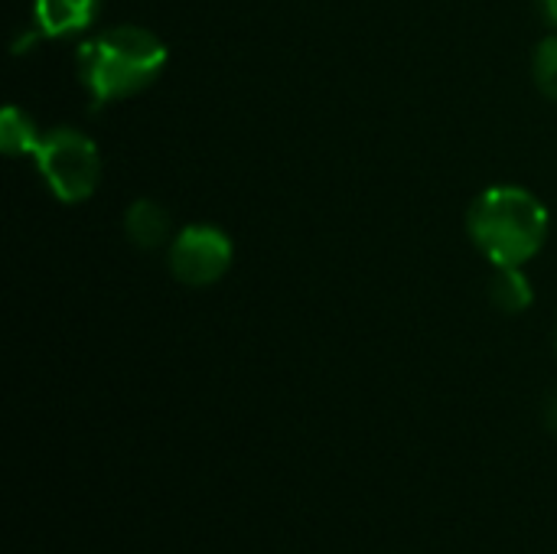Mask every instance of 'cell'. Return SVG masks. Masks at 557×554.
I'll list each match as a JSON object with an SVG mask.
<instances>
[{
    "mask_svg": "<svg viewBox=\"0 0 557 554\" xmlns=\"http://www.w3.org/2000/svg\"><path fill=\"white\" fill-rule=\"evenodd\" d=\"M545 202L512 183L486 186L467 212V232L493 268H522L548 238Z\"/></svg>",
    "mask_w": 557,
    "mask_h": 554,
    "instance_id": "obj_1",
    "label": "cell"
},
{
    "mask_svg": "<svg viewBox=\"0 0 557 554\" xmlns=\"http://www.w3.org/2000/svg\"><path fill=\"white\" fill-rule=\"evenodd\" d=\"M78 78L88 88L91 111L131 98L160 78L166 46L144 26H111L78 46Z\"/></svg>",
    "mask_w": 557,
    "mask_h": 554,
    "instance_id": "obj_2",
    "label": "cell"
},
{
    "mask_svg": "<svg viewBox=\"0 0 557 554\" xmlns=\"http://www.w3.org/2000/svg\"><path fill=\"white\" fill-rule=\"evenodd\" d=\"M33 160L46 186L62 202H85L101 180V153L75 127H55L33 144Z\"/></svg>",
    "mask_w": 557,
    "mask_h": 554,
    "instance_id": "obj_3",
    "label": "cell"
},
{
    "mask_svg": "<svg viewBox=\"0 0 557 554\" xmlns=\"http://www.w3.org/2000/svg\"><path fill=\"white\" fill-rule=\"evenodd\" d=\"M232 238L219 225H186L170 242V271L186 287H209L232 268Z\"/></svg>",
    "mask_w": 557,
    "mask_h": 554,
    "instance_id": "obj_4",
    "label": "cell"
},
{
    "mask_svg": "<svg viewBox=\"0 0 557 554\" xmlns=\"http://www.w3.org/2000/svg\"><path fill=\"white\" fill-rule=\"evenodd\" d=\"M101 0H33V20L42 36H72L88 29Z\"/></svg>",
    "mask_w": 557,
    "mask_h": 554,
    "instance_id": "obj_5",
    "label": "cell"
},
{
    "mask_svg": "<svg viewBox=\"0 0 557 554\" xmlns=\"http://www.w3.org/2000/svg\"><path fill=\"white\" fill-rule=\"evenodd\" d=\"M124 232L137 248L153 251L170 238V212L157 199H137L124 212Z\"/></svg>",
    "mask_w": 557,
    "mask_h": 554,
    "instance_id": "obj_6",
    "label": "cell"
},
{
    "mask_svg": "<svg viewBox=\"0 0 557 554\" xmlns=\"http://www.w3.org/2000/svg\"><path fill=\"white\" fill-rule=\"evenodd\" d=\"M490 297L503 313H522L532 307L535 291L522 268H496V274L490 281Z\"/></svg>",
    "mask_w": 557,
    "mask_h": 554,
    "instance_id": "obj_7",
    "label": "cell"
},
{
    "mask_svg": "<svg viewBox=\"0 0 557 554\" xmlns=\"http://www.w3.org/2000/svg\"><path fill=\"white\" fill-rule=\"evenodd\" d=\"M36 140H39V134H36L33 121L16 104H7L3 118H0V147H3V153H10V157L33 153Z\"/></svg>",
    "mask_w": 557,
    "mask_h": 554,
    "instance_id": "obj_8",
    "label": "cell"
},
{
    "mask_svg": "<svg viewBox=\"0 0 557 554\" xmlns=\"http://www.w3.org/2000/svg\"><path fill=\"white\" fill-rule=\"evenodd\" d=\"M532 75H535L539 91H542L548 101H557V33L545 36V39L535 46Z\"/></svg>",
    "mask_w": 557,
    "mask_h": 554,
    "instance_id": "obj_9",
    "label": "cell"
},
{
    "mask_svg": "<svg viewBox=\"0 0 557 554\" xmlns=\"http://www.w3.org/2000/svg\"><path fill=\"white\" fill-rule=\"evenodd\" d=\"M539 13L548 26H557V0H539Z\"/></svg>",
    "mask_w": 557,
    "mask_h": 554,
    "instance_id": "obj_10",
    "label": "cell"
},
{
    "mask_svg": "<svg viewBox=\"0 0 557 554\" xmlns=\"http://www.w3.org/2000/svg\"><path fill=\"white\" fill-rule=\"evenodd\" d=\"M545 421H548V428L557 434V392L548 398V408H545Z\"/></svg>",
    "mask_w": 557,
    "mask_h": 554,
    "instance_id": "obj_11",
    "label": "cell"
}]
</instances>
